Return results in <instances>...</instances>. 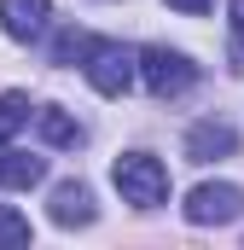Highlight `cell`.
Instances as JSON below:
<instances>
[{
  "instance_id": "cell-3",
  "label": "cell",
  "mask_w": 244,
  "mask_h": 250,
  "mask_svg": "<svg viewBox=\"0 0 244 250\" xmlns=\"http://www.w3.org/2000/svg\"><path fill=\"white\" fill-rule=\"evenodd\" d=\"M140 82L151 87V99H181L198 82V64L186 53H175V47H145L140 53Z\"/></svg>"
},
{
  "instance_id": "cell-4",
  "label": "cell",
  "mask_w": 244,
  "mask_h": 250,
  "mask_svg": "<svg viewBox=\"0 0 244 250\" xmlns=\"http://www.w3.org/2000/svg\"><path fill=\"white\" fill-rule=\"evenodd\" d=\"M181 209H186L192 227H227V221L244 215V187H233V181H203V187L186 192Z\"/></svg>"
},
{
  "instance_id": "cell-7",
  "label": "cell",
  "mask_w": 244,
  "mask_h": 250,
  "mask_svg": "<svg viewBox=\"0 0 244 250\" xmlns=\"http://www.w3.org/2000/svg\"><path fill=\"white\" fill-rule=\"evenodd\" d=\"M47 215H53V227H87L99 215V204H93V192L81 187V181H64L53 192V204H47Z\"/></svg>"
},
{
  "instance_id": "cell-10",
  "label": "cell",
  "mask_w": 244,
  "mask_h": 250,
  "mask_svg": "<svg viewBox=\"0 0 244 250\" xmlns=\"http://www.w3.org/2000/svg\"><path fill=\"white\" fill-rule=\"evenodd\" d=\"M29 111H35V105H29V93H0V146L29 123Z\"/></svg>"
},
{
  "instance_id": "cell-8",
  "label": "cell",
  "mask_w": 244,
  "mask_h": 250,
  "mask_svg": "<svg viewBox=\"0 0 244 250\" xmlns=\"http://www.w3.org/2000/svg\"><path fill=\"white\" fill-rule=\"evenodd\" d=\"M47 181V157H35V151H6L0 157V187L6 192H29Z\"/></svg>"
},
{
  "instance_id": "cell-9",
  "label": "cell",
  "mask_w": 244,
  "mask_h": 250,
  "mask_svg": "<svg viewBox=\"0 0 244 250\" xmlns=\"http://www.w3.org/2000/svg\"><path fill=\"white\" fill-rule=\"evenodd\" d=\"M35 128H41L47 146H81V123H76L64 105H41V111H35Z\"/></svg>"
},
{
  "instance_id": "cell-6",
  "label": "cell",
  "mask_w": 244,
  "mask_h": 250,
  "mask_svg": "<svg viewBox=\"0 0 244 250\" xmlns=\"http://www.w3.org/2000/svg\"><path fill=\"white\" fill-rule=\"evenodd\" d=\"M233 151H239V134H233L227 123L209 117V123L186 128V157H192V163H215V157H233Z\"/></svg>"
},
{
  "instance_id": "cell-11",
  "label": "cell",
  "mask_w": 244,
  "mask_h": 250,
  "mask_svg": "<svg viewBox=\"0 0 244 250\" xmlns=\"http://www.w3.org/2000/svg\"><path fill=\"white\" fill-rule=\"evenodd\" d=\"M35 233H29V221L18 215V209H6L0 204V250H18V245H29Z\"/></svg>"
},
{
  "instance_id": "cell-12",
  "label": "cell",
  "mask_w": 244,
  "mask_h": 250,
  "mask_svg": "<svg viewBox=\"0 0 244 250\" xmlns=\"http://www.w3.org/2000/svg\"><path fill=\"white\" fill-rule=\"evenodd\" d=\"M87 47H93V35H81V29H64L59 47H53V64H81L87 59Z\"/></svg>"
},
{
  "instance_id": "cell-1",
  "label": "cell",
  "mask_w": 244,
  "mask_h": 250,
  "mask_svg": "<svg viewBox=\"0 0 244 250\" xmlns=\"http://www.w3.org/2000/svg\"><path fill=\"white\" fill-rule=\"evenodd\" d=\"M111 181H117L122 204H134V209H157V204H169V169H163L151 151H128V157H117Z\"/></svg>"
},
{
  "instance_id": "cell-2",
  "label": "cell",
  "mask_w": 244,
  "mask_h": 250,
  "mask_svg": "<svg viewBox=\"0 0 244 250\" xmlns=\"http://www.w3.org/2000/svg\"><path fill=\"white\" fill-rule=\"evenodd\" d=\"M81 70H87V82H93L105 99H122V93L134 87V76H140V53H128L122 41H93L87 59H81Z\"/></svg>"
},
{
  "instance_id": "cell-13",
  "label": "cell",
  "mask_w": 244,
  "mask_h": 250,
  "mask_svg": "<svg viewBox=\"0 0 244 250\" xmlns=\"http://www.w3.org/2000/svg\"><path fill=\"white\" fill-rule=\"evenodd\" d=\"M227 29H233V70H244V0H227Z\"/></svg>"
},
{
  "instance_id": "cell-14",
  "label": "cell",
  "mask_w": 244,
  "mask_h": 250,
  "mask_svg": "<svg viewBox=\"0 0 244 250\" xmlns=\"http://www.w3.org/2000/svg\"><path fill=\"white\" fill-rule=\"evenodd\" d=\"M169 6H175V12H186V18H203V12H209V0H169Z\"/></svg>"
},
{
  "instance_id": "cell-5",
  "label": "cell",
  "mask_w": 244,
  "mask_h": 250,
  "mask_svg": "<svg viewBox=\"0 0 244 250\" xmlns=\"http://www.w3.org/2000/svg\"><path fill=\"white\" fill-rule=\"evenodd\" d=\"M47 23H53V0H0V29L12 35V41H41L47 35Z\"/></svg>"
}]
</instances>
